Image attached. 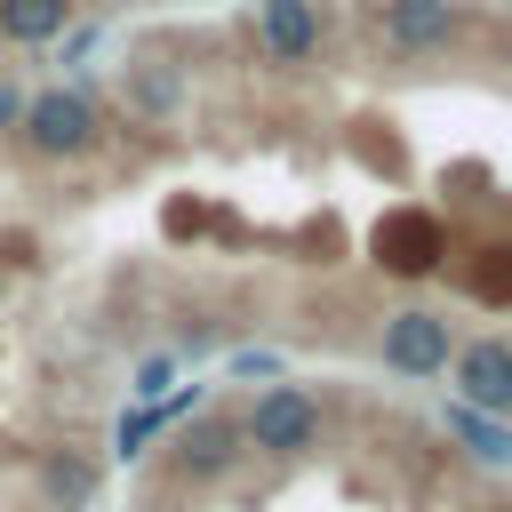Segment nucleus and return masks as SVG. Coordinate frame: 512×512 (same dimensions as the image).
<instances>
[{
    "instance_id": "12",
    "label": "nucleus",
    "mask_w": 512,
    "mask_h": 512,
    "mask_svg": "<svg viewBox=\"0 0 512 512\" xmlns=\"http://www.w3.org/2000/svg\"><path fill=\"white\" fill-rule=\"evenodd\" d=\"M152 432H160V416H152V400H144V408H128V416H120V432H112V448H120V456H136V448H144Z\"/></svg>"
},
{
    "instance_id": "4",
    "label": "nucleus",
    "mask_w": 512,
    "mask_h": 512,
    "mask_svg": "<svg viewBox=\"0 0 512 512\" xmlns=\"http://www.w3.org/2000/svg\"><path fill=\"white\" fill-rule=\"evenodd\" d=\"M456 400L480 416H512V344L504 336H480L456 352Z\"/></svg>"
},
{
    "instance_id": "3",
    "label": "nucleus",
    "mask_w": 512,
    "mask_h": 512,
    "mask_svg": "<svg viewBox=\"0 0 512 512\" xmlns=\"http://www.w3.org/2000/svg\"><path fill=\"white\" fill-rule=\"evenodd\" d=\"M448 312H392L384 320V368H400V376H440L448 368Z\"/></svg>"
},
{
    "instance_id": "1",
    "label": "nucleus",
    "mask_w": 512,
    "mask_h": 512,
    "mask_svg": "<svg viewBox=\"0 0 512 512\" xmlns=\"http://www.w3.org/2000/svg\"><path fill=\"white\" fill-rule=\"evenodd\" d=\"M240 440L264 448V456H304V448L320 440V408H312V392H296V384L256 392V408L240 416Z\"/></svg>"
},
{
    "instance_id": "8",
    "label": "nucleus",
    "mask_w": 512,
    "mask_h": 512,
    "mask_svg": "<svg viewBox=\"0 0 512 512\" xmlns=\"http://www.w3.org/2000/svg\"><path fill=\"white\" fill-rule=\"evenodd\" d=\"M440 424H448V440H464L480 464H512V424H496V416H480V408H464V400H448Z\"/></svg>"
},
{
    "instance_id": "11",
    "label": "nucleus",
    "mask_w": 512,
    "mask_h": 512,
    "mask_svg": "<svg viewBox=\"0 0 512 512\" xmlns=\"http://www.w3.org/2000/svg\"><path fill=\"white\" fill-rule=\"evenodd\" d=\"M40 488H48V496H56L64 512H80V504L96 496V464L64 448V456H48V464H40Z\"/></svg>"
},
{
    "instance_id": "5",
    "label": "nucleus",
    "mask_w": 512,
    "mask_h": 512,
    "mask_svg": "<svg viewBox=\"0 0 512 512\" xmlns=\"http://www.w3.org/2000/svg\"><path fill=\"white\" fill-rule=\"evenodd\" d=\"M456 0H384V40L400 48V56H432V48H448L456 40Z\"/></svg>"
},
{
    "instance_id": "14",
    "label": "nucleus",
    "mask_w": 512,
    "mask_h": 512,
    "mask_svg": "<svg viewBox=\"0 0 512 512\" xmlns=\"http://www.w3.org/2000/svg\"><path fill=\"white\" fill-rule=\"evenodd\" d=\"M160 384H168V360H144V368H136V392H144V400H160Z\"/></svg>"
},
{
    "instance_id": "6",
    "label": "nucleus",
    "mask_w": 512,
    "mask_h": 512,
    "mask_svg": "<svg viewBox=\"0 0 512 512\" xmlns=\"http://www.w3.org/2000/svg\"><path fill=\"white\" fill-rule=\"evenodd\" d=\"M256 32L280 64H304L320 48V8L312 0H256Z\"/></svg>"
},
{
    "instance_id": "13",
    "label": "nucleus",
    "mask_w": 512,
    "mask_h": 512,
    "mask_svg": "<svg viewBox=\"0 0 512 512\" xmlns=\"http://www.w3.org/2000/svg\"><path fill=\"white\" fill-rule=\"evenodd\" d=\"M232 376H280V352H232Z\"/></svg>"
},
{
    "instance_id": "10",
    "label": "nucleus",
    "mask_w": 512,
    "mask_h": 512,
    "mask_svg": "<svg viewBox=\"0 0 512 512\" xmlns=\"http://www.w3.org/2000/svg\"><path fill=\"white\" fill-rule=\"evenodd\" d=\"M176 456H184V472H224V464L240 456V424H216V416H208V424H192V432H184V448H176Z\"/></svg>"
},
{
    "instance_id": "15",
    "label": "nucleus",
    "mask_w": 512,
    "mask_h": 512,
    "mask_svg": "<svg viewBox=\"0 0 512 512\" xmlns=\"http://www.w3.org/2000/svg\"><path fill=\"white\" fill-rule=\"evenodd\" d=\"M16 120H24V96H16L8 80H0V128H16Z\"/></svg>"
},
{
    "instance_id": "2",
    "label": "nucleus",
    "mask_w": 512,
    "mask_h": 512,
    "mask_svg": "<svg viewBox=\"0 0 512 512\" xmlns=\"http://www.w3.org/2000/svg\"><path fill=\"white\" fill-rule=\"evenodd\" d=\"M16 128H24L32 152H48V160H80V152L96 144V104H88L80 88H48V96L24 104Z\"/></svg>"
},
{
    "instance_id": "9",
    "label": "nucleus",
    "mask_w": 512,
    "mask_h": 512,
    "mask_svg": "<svg viewBox=\"0 0 512 512\" xmlns=\"http://www.w3.org/2000/svg\"><path fill=\"white\" fill-rule=\"evenodd\" d=\"M64 16H72V0H0V32H8V40H24V48L56 40V32H64Z\"/></svg>"
},
{
    "instance_id": "7",
    "label": "nucleus",
    "mask_w": 512,
    "mask_h": 512,
    "mask_svg": "<svg viewBox=\"0 0 512 512\" xmlns=\"http://www.w3.org/2000/svg\"><path fill=\"white\" fill-rule=\"evenodd\" d=\"M120 96H128L136 112H152V120H168V112L184 104V80H176V64H160V56H144V64H120Z\"/></svg>"
}]
</instances>
